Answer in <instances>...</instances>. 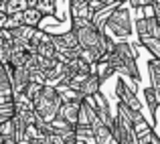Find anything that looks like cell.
<instances>
[{
  "instance_id": "13",
  "label": "cell",
  "mask_w": 160,
  "mask_h": 144,
  "mask_svg": "<svg viewBox=\"0 0 160 144\" xmlns=\"http://www.w3.org/2000/svg\"><path fill=\"white\" fill-rule=\"evenodd\" d=\"M99 87H102V79H99V75L91 73L89 77L85 79V83L79 87V94L83 95V100H91L95 94H99Z\"/></svg>"
},
{
  "instance_id": "5",
  "label": "cell",
  "mask_w": 160,
  "mask_h": 144,
  "mask_svg": "<svg viewBox=\"0 0 160 144\" xmlns=\"http://www.w3.org/2000/svg\"><path fill=\"white\" fill-rule=\"evenodd\" d=\"M113 53L122 59L126 69V77H132L134 81L140 79V69H138V49L128 41H118L116 43V51Z\"/></svg>"
},
{
  "instance_id": "7",
  "label": "cell",
  "mask_w": 160,
  "mask_h": 144,
  "mask_svg": "<svg viewBox=\"0 0 160 144\" xmlns=\"http://www.w3.org/2000/svg\"><path fill=\"white\" fill-rule=\"evenodd\" d=\"M116 94H118V104L126 105L128 110H134V112H142V104L136 97V94H134V85H130L126 81V77H118Z\"/></svg>"
},
{
  "instance_id": "10",
  "label": "cell",
  "mask_w": 160,
  "mask_h": 144,
  "mask_svg": "<svg viewBox=\"0 0 160 144\" xmlns=\"http://www.w3.org/2000/svg\"><path fill=\"white\" fill-rule=\"evenodd\" d=\"M71 20H93V12L89 8V0H73L69 2Z\"/></svg>"
},
{
  "instance_id": "17",
  "label": "cell",
  "mask_w": 160,
  "mask_h": 144,
  "mask_svg": "<svg viewBox=\"0 0 160 144\" xmlns=\"http://www.w3.org/2000/svg\"><path fill=\"white\" fill-rule=\"evenodd\" d=\"M144 97H146V104H148V108H150L148 112L154 114V108H156V104H158V95H156V91H154V87H146Z\"/></svg>"
},
{
  "instance_id": "11",
  "label": "cell",
  "mask_w": 160,
  "mask_h": 144,
  "mask_svg": "<svg viewBox=\"0 0 160 144\" xmlns=\"http://www.w3.org/2000/svg\"><path fill=\"white\" fill-rule=\"evenodd\" d=\"M28 85H31V71L27 67L12 69V95L22 94Z\"/></svg>"
},
{
  "instance_id": "1",
  "label": "cell",
  "mask_w": 160,
  "mask_h": 144,
  "mask_svg": "<svg viewBox=\"0 0 160 144\" xmlns=\"http://www.w3.org/2000/svg\"><path fill=\"white\" fill-rule=\"evenodd\" d=\"M61 105H63L61 95H59L57 87H51V85H45L43 90L39 91V95L35 97V101H32L35 114L39 116V120L47 126L57 120V114H59V110H61Z\"/></svg>"
},
{
  "instance_id": "20",
  "label": "cell",
  "mask_w": 160,
  "mask_h": 144,
  "mask_svg": "<svg viewBox=\"0 0 160 144\" xmlns=\"http://www.w3.org/2000/svg\"><path fill=\"white\" fill-rule=\"evenodd\" d=\"M138 140H140V144H150L148 140H146V138H138Z\"/></svg>"
},
{
  "instance_id": "15",
  "label": "cell",
  "mask_w": 160,
  "mask_h": 144,
  "mask_svg": "<svg viewBox=\"0 0 160 144\" xmlns=\"http://www.w3.org/2000/svg\"><path fill=\"white\" fill-rule=\"evenodd\" d=\"M28 8V0H6V14H20Z\"/></svg>"
},
{
  "instance_id": "2",
  "label": "cell",
  "mask_w": 160,
  "mask_h": 144,
  "mask_svg": "<svg viewBox=\"0 0 160 144\" xmlns=\"http://www.w3.org/2000/svg\"><path fill=\"white\" fill-rule=\"evenodd\" d=\"M134 31V20H132V10L128 8V4L122 2L120 8L112 12V16L106 23V35H109L112 39H128L132 37Z\"/></svg>"
},
{
  "instance_id": "14",
  "label": "cell",
  "mask_w": 160,
  "mask_h": 144,
  "mask_svg": "<svg viewBox=\"0 0 160 144\" xmlns=\"http://www.w3.org/2000/svg\"><path fill=\"white\" fill-rule=\"evenodd\" d=\"M45 16L41 14L37 8H27L22 12V27H28V28H39L41 23H43Z\"/></svg>"
},
{
  "instance_id": "8",
  "label": "cell",
  "mask_w": 160,
  "mask_h": 144,
  "mask_svg": "<svg viewBox=\"0 0 160 144\" xmlns=\"http://www.w3.org/2000/svg\"><path fill=\"white\" fill-rule=\"evenodd\" d=\"M99 122L98 110H95L91 100H83L79 104V118H77V128L79 130H91Z\"/></svg>"
},
{
  "instance_id": "4",
  "label": "cell",
  "mask_w": 160,
  "mask_h": 144,
  "mask_svg": "<svg viewBox=\"0 0 160 144\" xmlns=\"http://www.w3.org/2000/svg\"><path fill=\"white\" fill-rule=\"evenodd\" d=\"M109 130H112V136L118 144H140L132 122L126 118V114L122 112L118 105H116V118H113Z\"/></svg>"
},
{
  "instance_id": "21",
  "label": "cell",
  "mask_w": 160,
  "mask_h": 144,
  "mask_svg": "<svg viewBox=\"0 0 160 144\" xmlns=\"http://www.w3.org/2000/svg\"><path fill=\"white\" fill-rule=\"evenodd\" d=\"M108 144H118V142H116V140H113V138H112V140H109Z\"/></svg>"
},
{
  "instance_id": "3",
  "label": "cell",
  "mask_w": 160,
  "mask_h": 144,
  "mask_svg": "<svg viewBox=\"0 0 160 144\" xmlns=\"http://www.w3.org/2000/svg\"><path fill=\"white\" fill-rule=\"evenodd\" d=\"M71 31L79 41V49H93L103 39L106 31H99L89 20H71Z\"/></svg>"
},
{
  "instance_id": "18",
  "label": "cell",
  "mask_w": 160,
  "mask_h": 144,
  "mask_svg": "<svg viewBox=\"0 0 160 144\" xmlns=\"http://www.w3.org/2000/svg\"><path fill=\"white\" fill-rule=\"evenodd\" d=\"M8 20H10V16H8L6 12H0V28L8 31Z\"/></svg>"
},
{
  "instance_id": "19",
  "label": "cell",
  "mask_w": 160,
  "mask_h": 144,
  "mask_svg": "<svg viewBox=\"0 0 160 144\" xmlns=\"http://www.w3.org/2000/svg\"><path fill=\"white\" fill-rule=\"evenodd\" d=\"M0 12H6V0H0Z\"/></svg>"
},
{
  "instance_id": "16",
  "label": "cell",
  "mask_w": 160,
  "mask_h": 144,
  "mask_svg": "<svg viewBox=\"0 0 160 144\" xmlns=\"http://www.w3.org/2000/svg\"><path fill=\"white\" fill-rule=\"evenodd\" d=\"M75 144H98L91 130H75Z\"/></svg>"
},
{
  "instance_id": "6",
  "label": "cell",
  "mask_w": 160,
  "mask_h": 144,
  "mask_svg": "<svg viewBox=\"0 0 160 144\" xmlns=\"http://www.w3.org/2000/svg\"><path fill=\"white\" fill-rule=\"evenodd\" d=\"M28 45H31L32 53L39 55V57H43V59H57V55H59V51H57V47H55V43H53V37L49 35V33L41 31V28H37V31L32 33Z\"/></svg>"
},
{
  "instance_id": "12",
  "label": "cell",
  "mask_w": 160,
  "mask_h": 144,
  "mask_svg": "<svg viewBox=\"0 0 160 144\" xmlns=\"http://www.w3.org/2000/svg\"><path fill=\"white\" fill-rule=\"evenodd\" d=\"M77 118H79V104H63L57 114V122L67 124L71 128H77Z\"/></svg>"
},
{
  "instance_id": "9",
  "label": "cell",
  "mask_w": 160,
  "mask_h": 144,
  "mask_svg": "<svg viewBox=\"0 0 160 144\" xmlns=\"http://www.w3.org/2000/svg\"><path fill=\"white\" fill-rule=\"evenodd\" d=\"M53 43L55 47H57L59 53L67 55V53H75V51H79V41L77 37H75V33L71 31H65V33H53Z\"/></svg>"
}]
</instances>
